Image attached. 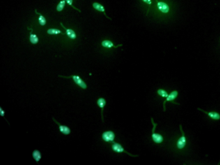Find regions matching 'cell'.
<instances>
[{"mask_svg":"<svg viewBox=\"0 0 220 165\" xmlns=\"http://www.w3.org/2000/svg\"><path fill=\"white\" fill-rule=\"evenodd\" d=\"M179 129L181 135L176 142V146L177 148L179 150H183L188 148L189 142L186 136L181 124L179 125Z\"/></svg>","mask_w":220,"mask_h":165,"instance_id":"cell-1","label":"cell"},{"mask_svg":"<svg viewBox=\"0 0 220 165\" xmlns=\"http://www.w3.org/2000/svg\"><path fill=\"white\" fill-rule=\"evenodd\" d=\"M152 124L153 125L151 137L153 141L156 144H161L163 141V137L162 135L158 133H156L155 132V130L156 127L157 126V124L155 123L153 120V117L151 118Z\"/></svg>","mask_w":220,"mask_h":165,"instance_id":"cell-2","label":"cell"},{"mask_svg":"<svg viewBox=\"0 0 220 165\" xmlns=\"http://www.w3.org/2000/svg\"><path fill=\"white\" fill-rule=\"evenodd\" d=\"M111 148H112V150L116 153H119V154L122 153H126L129 156L133 157H136L139 156V155H133L128 151H126L121 144H120V143H118L116 142H114L112 143Z\"/></svg>","mask_w":220,"mask_h":165,"instance_id":"cell-3","label":"cell"},{"mask_svg":"<svg viewBox=\"0 0 220 165\" xmlns=\"http://www.w3.org/2000/svg\"><path fill=\"white\" fill-rule=\"evenodd\" d=\"M178 95H179V92L178 91L175 90L173 91L172 92H170V94H169V96H168L166 98V100H165L163 103V111H166V104L167 102H171L172 103L174 104H178V105H180V104L178 103L175 102H174V100L178 97Z\"/></svg>","mask_w":220,"mask_h":165,"instance_id":"cell-4","label":"cell"},{"mask_svg":"<svg viewBox=\"0 0 220 165\" xmlns=\"http://www.w3.org/2000/svg\"><path fill=\"white\" fill-rule=\"evenodd\" d=\"M59 77L65 78H72L73 81H74V82H75V84H76L79 87L82 88L83 90H85L87 87V84L85 83V82L83 80H82L81 78L79 76L71 75L69 77H65L63 76L59 75Z\"/></svg>","mask_w":220,"mask_h":165,"instance_id":"cell-5","label":"cell"},{"mask_svg":"<svg viewBox=\"0 0 220 165\" xmlns=\"http://www.w3.org/2000/svg\"><path fill=\"white\" fill-rule=\"evenodd\" d=\"M101 138L106 142L112 143L115 141V135L112 131H107L102 133Z\"/></svg>","mask_w":220,"mask_h":165,"instance_id":"cell-6","label":"cell"},{"mask_svg":"<svg viewBox=\"0 0 220 165\" xmlns=\"http://www.w3.org/2000/svg\"><path fill=\"white\" fill-rule=\"evenodd\" d=\"M197 109L207 115L209 118L213 120L218 121L220 120V114L217 111H211L208 112L200 108H197Z\"/></svg>","mask_w":220,"mask_h":165,"instance_id":"cell-7","label":"cell"},{"mask_svg":"<svg viewBox=\"0 0 220 165\" xmlns=\"http://www.w3.org/2000/svg\"><path fill=\"white\" fill-rule=\"evenodd\" d=\"M157 2V6L159 11L164 13H167L169 12V7L168 5L163 1H158V0H155Z\"/></svg>","mask_w":220,"mask_h":165,"instance_id":"cell-8","label":"cell"},{"mask_svg":"<svg viewBox=\"0 0 220 165\" xmlns=\"http://www.w3.org/2000/svg\"><path fill=\"white\" fill-rule=\"evenodd\" d=\"M52 119H53V121L56 122L59 126V131L61 133L65 135H69L70 134L71 132V129H70L69 127H68V126H66L62 125L60 124V123L58 122L57 120L55 119L54 117H52Z\"/></svg>","mask_w":220,"mask_h":165,"instance_id":"cell-9","label":"cell"},{"mask_svg":"<svg viewBox=\"0 0 220 165\" xmlns=\"http://www.w3.org/2000/svg\"><path fill=\"white\" fill-rule=\"evenodd\" d=\"M97 104L100 108H101V120L102 122H104V117H103V110L104 107L106 104V101L105 99L103 98H100L97 101Z\"/></svg>","mask_w":220,"mask_h":165,"instance_id":"cell-10","label":"cell"},{"mask_svg":"<svg viewBox=\"0 0 220 165\" xmlns=\"http://www.w3.org/2000/svg\"><path fill=\"white\" fill-rule=\"evenodd\" d=\"M101 45L103 47L107 48H111V47H113L115 48H117L123 45L122 44H121V45H118L117 46H115L114 45V44L111 42V41H108V40H105V41H103L101 42Z\"/></svg>","mask_w":220,"mask_h":165,"instance_id":"cell-11","label":"cell"},{"mask_svg":"<svg viewBox=\"0 0 220 165\" xmlns=\"http://www.w3.org/2000/svg\"><path fill=\"white\" fill-rule=\"evenodd\" d=\"M93 8H94L95 9V10H97V11H99L101 12H103V13H104V15L105 16V17H106L107 19H109L110 20H112L110 18H109V17H108L107 16L106 14L105 13V7H104L103 6H102V5H101L100 4H99V3L95 2V3H94L93 4Z\"/></svg>","mask_w":220,"mask_h":165,"instance_id":"cell-12","label":"cell"},{"mask_svg":"<svg viewBox=\"0 0 220 165\" xmlns=\"http://www.w3.org/2000/svg\"><path fill=\"white\" fill-rule=\"evenodd\" d=\"M32 155L33 159L35 160L37 163H38L40 161V160L41 159V153L38 150H35L32 152Z\"/></svg>","mask_w":220,"mask_h":165,"instance_id":"cell-13","label":"cell"},{"mask_svg":"<svg viewBox=\"0 0 220 165\" xmlns=\"http://www.w3.org/2000/svg\"><path fill=\"white\" fill-rule=\"evenodd\" d=\"M61 25H62V27L66 30V34H67V35L71 39H75L76 38V35L75 32L73 31L72 30L70 29H67L65 28L63 25V24L61 23Z\"/></svg>","mask_w":220,"mask_h":165,"instance_id":"cell-14","label":"cell"},{"mask_svg":"<svg viewBox=\"0 0 220 165\" xmlns=\"http://www.w3.org/2000/svg\"><path fill=\"white\" fill-rule=\"evenodd\" d=\"M30 29L31 30L30 32V41L32 44H36L37 43H38V41H39L38 37L35 34H32L33 30L32 29Z\"/></svg>","mask_w":220,"mask_h":165,"instance_id":"cell-15","label":"cell"},{"mask_svg":"<svg viewBox=\"0 0 220 165\" xmlns=\"http://www.w3.org/2000/svg\"><path fill=\"white\" fill-rule=\"evenodd\" d=\"M157 94H158L159 96L163 98H167L168 96H169L167 92L165 90H163V89H159L157 91Z\"/></svg>","mask_w":220,"mask_h":165,"instance_id":"cell-16","label":"cell"},{"mask_svg":"<svg viewBox=\"0 0 220 165\" xmlns=\"http://www.w3.org/2000/svg\"><path fill=\"white\" fill-rule=\"evenodd\" d=\"M35 12L37 14H39V15H40V16H39V19H38V20H39V22L40 24L41 25H45L46 23V20L45 18H44V17H43V16L41 14V13H37V11L36 10H35Z\"/></svg>","mask_w":220,"mask_h":165,"instance_id":"cell-17","label":"cell"},{"mask_svg":"<svg viewBox=\"0 0 220 165\" xmlns=\"http://www.w3.org/2000/svg\"><path fill=\"white\" fill-rule=\"evenodd\" d=\"M65 0H62L59 2L57 6V11H61L63 9L65 4Z\"/></svg>","mask_w":220,"mask_h":165,"instance_id":"cell-18","label":"cell"},{"mask_svg":"<svg viewBox=\"0 0 220 165\" xmlns=\"http://www.w3.org/2000/svg\"><path fill=\"white\" fill-rule=\"evenodd\" d=\"M47 32L49 35H57L61 33V31L57 29H49Z\"/></svg>","mask_w":220,"mask_h":165,"instance_id":"cell-19","label":"cell"},{"mask_svg":"<svg viewBox=\"0 0 220 165\" xmlns=\"http://www.w3.org/2000/svg\"><path fill=\"white\" fill-rule=\"evenodd\" d=\"M65 1H66L67 4H68L69 5L71 6L72 7H73V8H74V9L77 10V11H78L81 12V11H80V10H78V9H77L76 8L74 7V6L73 5H72V3H73V0H65Z\"/></svg>","mask_w":220,"mask_h":165,"instance_id":"cell-20","label":"cell"},{"mask_svg":"<svg viewBox=\"0 0 220 165\" xmlns=\"http://www.w3.org/2000/svg\"><path fill=\"white\" fill-rule=\"evenodd\" d=\"M5 111L0 106V115L2 117L5 118Z\"/></svg>","mask_w":220,"mask_h":165,"instance_id":"cell-21","label":"cell"},{"mask_svg":"<svg viewBox=\"0 0 220 165\" xmlns=\"http://www.w3.org/2000/svg\"><path fill=\"white\" fill-rule=\"evenodd\" d=\"M143 2L148 5H151L152 4L151 0H141Z\"/></svg>","mask_w":220,"mask_h":165,"instance_id":"cell-22","label":"cell"}]
</instances>
